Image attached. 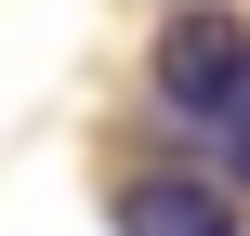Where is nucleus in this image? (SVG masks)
Segmentation results:
<instances>
[{
  "instance_id": "1",
  "label": "nucleus",
  "mask_w": 250,
  "mask_h": 236,
  "mask_svg": "<svg viewBox=\"0 0 250 236\" xmlns=\"http://www.w3.org/2000/svg\"><path fill=\"white\" fill-rule=\"evenodd\" d=\"M158 105H171L185 131H211V145H224V118L250 105V26H224V13H185V26L158 39Z\"/></svg>"
},
{
  "instance_id": "2",
  "label": "nucleus",
  "mask_w": 250,
  "mask_h": 236,
  "mask_svg": "<svg viewBox=\"0 0 250 236\" xmlns=\"http://www.w3.org/2000/svg\"><path fill=\"white\" fill-rule=\"evenodd\" d=\"M105 223L119 236H237V197H224L211 171H119Z\"/></svg>"
},
{
  "instance_id": "3",
  "label": "nucleus",
  "mask_w": 250,
  "mask_h": 236,
  "mask_svg": "<svg viewBox=\"0 0 250 236\" xmlns=\"http://www.w3.org/2000/svg\"><path fill=\"white\" fill-rule=\"evenodd\" d=\"M224 171H237V184H250V105H237V118H224Z\"/></svg>"
}]
</instances>
